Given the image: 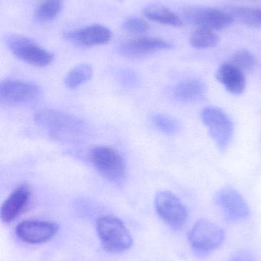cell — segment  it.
<instances>
[{"label": "cell", "mask_w": 261, "mask_h": 261, "mask_svg": "<svg viewBox=\"0 0 261 261\" xmlns=\"http://www.w3.org/2000/svg\"><path fill=\"white\" fill-rule=\"evenodd\" d=\"M96 231L103 248L121 253L131 248L133 238L124 222L116 216H103L96 222Z\"/></svg>", "instance_id": "cell-1"}, {"label": "cell", "mask_w": 261, "mask_h": 261, "mask_svg": "<svg viewBox=\"0 0 261 261\" xmlns=\"http://www.w3.org/2000/svg\"><path fill=\"white\" fill-rule=\"evenodd\" d=\"M34 120L38 126L55 137L79 135L85 128V124L79 118L58 110H39L34 115Z\"/></svg>", "instance_id": "cell-2"}, {"label": "cell", "mask_w": 261, "mask_h": 261, "mask_svg": "<svg viewBox=\"0 0 261 261\" xmlns=\"http://www.w3.org/2000/svg\"><path fill=\"white\" fill-rule=\"evenodd\" d=\"M88 158L93 167L108 180L121 182L125 179L127 173L125 161L115 149L98 146L90 150Z\"/></svg>", "instance_id": "cell-3"}, {"label": "cell", "mask_w": 261, "mask_h": 261, "mask_svg": "<svg viewBox=\"0 0 261 261\" xmlns=\"http://www.w3.org/2000/svg\"><path fill=\"white\" fill-rule=\"evenodd\" d=\"M225 239V231L206 219L198 221L188 233L192 248L200 254H208L219 249Z\"/></svg>", "instance_id": "cell-4"}, {"label": "cell", "mask_w": 261, "mask_h": 261, "mask_svg": "<svg viewBox=\"0 0 261 261\" xmlns=\"http://www.w3.org/2000/svg\"><path fill=\"white\" fill-rule=\"evenodd\" d=\"M6 43L14 56L30 65L46 67L53 61V54L26 37L7 35Z\"/></svg>", "instance_id": "cell-5"}, {"label": "cell", "mask_w": 261, "mask_h": 261, "mask_svg": "<svg viewBox=\"0 0 261 261\" xmlns=\"http://www.w3.org/2000/svg\"><path fill=\"white\" fill-rule=\"evenodd\" d=\"M182 17L189 24L214 31L222 30L231 26L234 17L229 12L215 8L190 6L182 9Z\"/></svg>", "instance_id": "cell-6"}, {"label": "cell", "mask_w": 261, "mask_h": 261, "mask_svg": "<svg viewBox=\"0 0 261 261\" xmlns=\"http://www.w3.org/2000/svg\"><path fill=\"white\" fill-rule=\"evenodd\" d=\"M155 208L162 221L172 229H182L187 220V210L180 199L171 192L157 193L154 201Z\"/></svg>", "instance_id": "cell-7"}, {"label": "cell", "mask_w": 261, "mask_h": 261, "mask_svg": "<svg viewBox=\"0 0 261 261\" xmlns=\"http://www.w3.org/2000/svg\"><path fill=\"white\" fill-rule=\"evenodd\" d=\"M202 119L219 150L225 151L234 134L232 121L225 112L216 107L204 109Z\"/></svg>", "instance_id": "cell-8"}, {"label": "cell", "mask_w": 261, "mask_h": 261, "mask_svg": "<svg viewBox=\"0 0 261 261\" xmlns=\"http://www.w3.org/2000/svg\"><path fill=\"white\" fill-rule=\"evenodd\" d=\"M41 94V88L33 83L6 80L0 84V101L7 105L28 103L38 99Z\"/></svg>", "instance_id": "cell-9"}, {"label": "cell", "mask_w": 261, "mask_h": 261, "mask_svg": "<svg viewBox=\"0 0 261 261\" xmlns=\"http://www.w3.org/2000/svg\"><path fill=\"white\" fill-rule=\"evenodd\" d=\"M59 230L55 222L41 220H26L15 228L17 237L25 243L40 245L52 240Z\"/></svg>", "instance_id": "cell-10"}, {"label": "cell", "mask_w": 261, "mask_h": 261, "mask_svg": "<svg viewBox=\"0 0 261 261\" xmlns=\"http://www.w3.org/2000/svg\"><path fill=\"white\" fill-rule=\"evenodd\" d=\"M216 203L229 220H245L251 214L249 206L243 196L231 187H224L216 195Z\"/></svg>", "instance_id": "cell-11"}, {"label": "cell", "mask_w": 261, "mask_h": 261, "mask_svg": "<svg viewBox=\"0 0 261 261\" xmlns=\"http://www.w3.org/2000/svg\"><path fill=\"white\" fill-rule=\"evenodd\" d=\"M173 44L153 37H140L124 41L119 47V53L127 58H139L159 50H170Z\"/></svg>", "instance_id": "cell-12"}, {"label": "cell", "mask_w": 261, "mask_h": 261, "mask_svg": "<svg viewBox=\"0 0 261 261\" xmlns=\"http://www.w3.org/2000/svg\"><path fill=\"white\" fill-rule=\"evenodd\" d=\"M112 36L111 31L101 24H92L68 31L64 34V37L67 41L87 47L107 44L111 40Z\"/></svg>", "instance_id": "cell-13"}, {"label": "cell", "mask_w": 261, "mask_h": 261, "mask_svg": "<svg viewBox=\"0 0 261 261\" xmlns=\"http://www.w3.org/2000/svg\"><path fill=\"white\" fill-rule=\"evenodd\" d=\"M30 197V189L27 185L17 187L2 205L0 216L3 222H13L27 207Z\"/></svg>", "instance_id": "cell-14"}, {"label": "cell", "mask_w": 261, "mask_h": 261, "mask_svg": "<svg viewBox=\"0 0 261 261\" xmlns=\"http://www.w3.org/2000/svg\"><path fill=\"white\" fill-rule=\"evenodd\" d=\"M216 76L227 91L232 94H242L246 88L245 72L231 63H225L220 66L216 72Z\"/></svg>", "instance_id": "cell-15"}, {"label": "cell", "mask_w": 261, "mask_h": 261, "mask_svg": "<svg viewBox=\"0 0 261 261\" xmlns=\"http://www.w3.org/2000/svg\"><path fill=\"white\" fill-rule=\"evenodd\" d=\"M207 93L206 85L196 79L186 80L179 83L175 87L176 99L183 102H196L204 99Z\"/></svg>", "instance_id": "cell-16"}, {"label": "cell", "mask_w": 261, "mask_h": 261, "mask_svg": "<svg viewBox=\"0 0 261 261\" xmlns=\"http://www.w3.org/2000/svg\"><path fill=\"white\" fill-rule=\"evenodd\" d=\"M144 13L149 19L159 24L177 28L183 25V21L180 17L165 6H148L144 9Z\"/></svg>", "instance_id": "cell-17"}, {"label": "cell", "mask_w": 261, "mask_h": 261, "mask_svg": "<svg viewBox=\"0 0 261 261\" xmlns=\"http://www.w3.org/2000/svg\"><path fill=\"white\" fill-rule=\"evenodd\" d=\"M219 43V37L216 31L207 28L198 27L190 37V44L195 48H210L216 47Z\"/></svg>", "instance_id": "cell-18"}, {"label": "cell", "mask_w": 261, "mask_h": 261, "mask_svg": "<svg viewBox=\"0 0 261 261\" xmlns=\"http://www.w3.org/2000/svg\"><path fill=\"white\" fill-rule=\"evenodd\" d=\"M93 75L92 67L87 64H81L74 67L65 78L67 88L75 89L90 81Z\"/></svg>", "instance_id": "cell-19"}, {"label": "cell", "mask_w": 261, "mask_h": 261, "mask_svg": "<svg viewBox=\"0 0 261 261\" xmlns=\"http://www.w3.org/2000/svg\"><path fill=\"white\" fill-rule=\"evenodd\" d=\"M228 12L248 25L261 28V8L232 7Z\"/></svg>", "instance_id": "cell-20"}, {"label": "cell", "mask_w": 261, "mask_h": 261, "mask_svg": "<svg viewBox=\"0 0 261 261\" xmlns=\"http://www.w3.org/2000/svg\"><path fill=\"white\" fill-rule=\"evenodd\" d=\"M61 9V1L44 0L37 8L35 17L37 21L45 22L56 18Z\"/></svg>", "instance_id": "cell-21"}, {"label": "cell", "mask_w": 261, "mask_h": 261, "mask_svg": "<svg viewBox=\"0 0 261 261\" xmlns=\"http://www.w3.org/2000/svg\"><path fill=\"white\" fill-rule=\"evenodd\" d=\"M229 63L243 72L251 71L255 68L257 59L254 54L248 50H240L235 52L230 59Z\"/></svg>", "instance_id": "cell-22"}, {"label": "cell", "mask_w": 261, "mask_h": 261, "mask_svg": "<svg viewBox=\"0 0 261 261\" xmlns=\"http://www.w3.org/2000/svg\"><path fill=\"white\" fill-rule=\"evenodd\" d=\"M151 120L153 125L165 135H174L179 132V122L170 116L157 113L152 116Z\"/></svg>", "instance_id": "cell-23"}, {"label": "cell", "mask_w": 261, "mask_h": 261, "mask_svg": "<svg viewBox=\"0 0 261 261\" xmlns=\"http://www.w3.org/2000/svg\"><path fill=\"white\" fill-rule=\"evenodd\" d=\"M124 29L131 33L141 34L147 32L150 29V25L143 18L139 17H130L124 21Z\"/></svg>", "instance_id": "cell-24"}, {"label": "cell", "mask_w": 261, "mask_h": 261, "mask_svg": "<svg viewBox=\"0 0 261 261\" xmlns=\"http://www.w3.org/2000/svg\"><path fill=\"white\" fill-rule=\"evenodd\" d=\"M120 76H121V82H122L125 85H135L138 81L136 76L130 72H124L120 75Z\"/></svg>", "instance_id": "cell-25"}, {"label": "cell", "mask_w": 261, "mask_h": 261, "mask_svg": "<svg viewBox=\"0 0 261 261\" xmlns=\"http://www.w3.org/2000/svg\"><path fill=\"white\" fill-rule=\"evenodd\" d=\"M230 261H256L252 254L247 251H241L234 255Z\"/></svg>", "instance_id": "cell-26"}, {"label": "cell", "mask_w": 261, "mask_h": 261, "mask_svg": "<svg viewBox=\"0 0 261 261\" xmlns=\"http://www.w3.org/2000/svg\"><path fill=\"white\" fill-rule=\"evenodd\" d=\"M58 1H61V0H58Z\"/></svg>", "instance_id": "cell-27"}]
</instances>
